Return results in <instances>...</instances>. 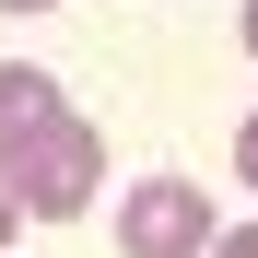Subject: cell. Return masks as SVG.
Listing matches in <instances>:
<instances>
[{"mask_svg": "<svg viewBox=\"0 0 258 258\" xmlns=\"http://www.w3.org/2000/svg\"><path fill=\"white\" fill-rule=\"evenodd\" d=\"M117 246H129V258H211L223 223H211V200H200L188 176H141V188L117 200Z\"/></svg>", "mask_w": 258, "mask_h": 258, "instance_id": "6da1fadb", "label": "cell"}, {"mask_svg": "<svg viewBox=\"0 0 258 258\" xmlns=\"http://www.w3.org/2000/svg\"><path fill=\"white\" fill-rule=\"evenodd\" d=\"M94 188H106V129H94V117H71L35 164H12V200H24V211H47V223L94 211Z\"/></svg>", "mask_w": 258, "mask_h": 258, "instance_id": "7a4b0ae2", "label": "cell"}, {"mask_svg": "<svg viewBox=\"0 0 258 258\" xmlns=\"http://www.w3.org/2000/svg\"><path fill=\"white\" fill-rule=\"evenodd\" d=\"M59 129H71V106H59V82L12 59V71H0V176H12V164H35V153L59 141Z\"/></svg>", "mask_w": 258, "mask_h": 258, "instance_id": "3957f363", "label": "cell"}, {"mask_svg": "<svg viewBox=\"0 0 258 258\" xmlns=\"http://www.w3.org/2000/svg\"><path fill=\"white\" fill-rule=\"evenodd\" d=\"M235 176H246V188H258V117H246V129H235Z\"/></svg>", "mask_w": 258, "mask_h": 258, "instance_id": "277c9868", "label": "cell"}, {"mask_svg": "<svg viewBox=\"0 0 258 258\" xmlns=\"http://www.w3.org/2000/svg\"><path fill=\"white\" fill-rule=\"evenodd\" d=\"M211 258H258V223H235V235H223V246H211Z\"/></svg>", "mask_w": 258, "mask_h": 258, "instance_id": "5b68a950", "label": "cell"}, {"mask_svg": "<svg viewBox=\"0 0 258 258\" xmlns=\"http://www.w3.org/2000/svg\"><path fill=\"white\" fill-rule=\"evenodd\" d=\"M12 223H24V200H12V176H0V246H12Z\"/></svg>", "mask_w": 258, "mask_h": 258, "instance_id": "8992f818", "label": "cell"}, {"mask_svg": "<svg viewBox=\"0 0 258 258\" xmlns=\"http://www.w3.org/2000/svg\"><path fill=\"white\" fill-rule=\"evenodd\" d=\"M235 35H246V59H258V0H246V12H235Z\"/></svg>", "mask_w": 258, "mask_h": 258, "instance_id": "52a82bcc", "label": "cell"}, {"mask_svg": "<svg viewBox=\"0 0 258 258\" xmlns=\"http://www.w3.org/2000/svg\"><path fill=\"white\" fill-rule=\"evenodd\" d=\"M0 12H47V0H0Z\"/></svg>", "mask_w": 258, "mask_h": 258, "instance_id": "ba28073f", "label": "cell"}]
</instances>
